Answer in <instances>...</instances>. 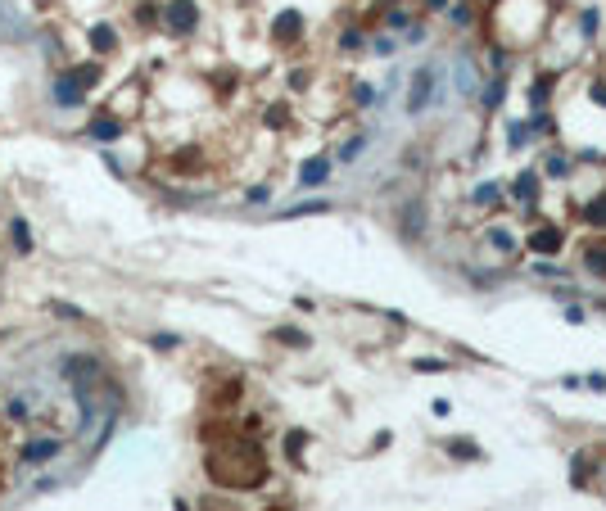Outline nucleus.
Segmentation results:
<instances>
[{"mask_svg": "<svg viewBox=\"0 0 606 511\" xmlns=\"http://www.w3.org/2000/svg\"><path fill=\"white\" fill-rule=\"evenodd\" d=\"M9 236H14V249H18V254H32V236H27V222H23V217L9 222Z\"/></svg>", "mask_w": 606, "mask_h": 511, "instance_id": "6", "label": "nucleus"}, {"mask_svg": "<svg viewBox=\"0 0 606 511\" xmlns=\"http://www.w3.org/2000/svg\"><path fill=\"white\" fill-rule=\"evenodd\" d=\"M68 77H73V82L86 91V86H95V82H100V69H95V64H82V69H68Z\"/></svg>", "mask_w": 606, "mask_h": 511, "instance_id": "10", "label": "nucleus"}, {"mask_svg": "<svg viewBox=\"0 0 606 511\" xmlns=\"http://www.w3.org/2000/svg\"><path fill=\"white\" fill-rule=\"evenodd\" d=\"M64 375L77 380V384H86V380L100 375V362H95V358H68V362H64Z\"/></svg>", "mask_w": 606, "mask_h": 511, "instance_id": "3", "label": "nucleus"}, {"mask_svg": "<svg viewBox=\"0 0 606 511\" xmlns=\"http://www.w3.org/2000/svg\"><path fill=\"white\" fill-rule=\"evenodd\" d=\"M430 86H435V73H430V69H421L417 77H412V91H407V109H412V113H421V109H426Z\"/></svg>", "mask_w": 606, "mask_h": 511, "instance_id": "2", "label": "nucleus"}, {"mask_svg": "<svg viewBox=\"0 0 606 511\" xmlns=\"http://www.w3.org/2000/svg\"><path fill=\"white\" fill-rule=\"evenodd\" d=\"M589 222H602V226H606V199H598V204L589 208Z\"/></svg>", "mask_w": 606, "mask_h": 511, "instance_id": "15", "label": "nucleus"}, {"mask_svg": "<svg viewBox=\"0 0 606 511\" xmlns=\"http://www.w3.org/2000/svg\"><path fill=\"white\" fill-rule=\"evenodd\" d=\"M163 18H168V32L190 36V32H195V23H199V9H195V0H168Z\"/></svg>", "mask_w": 606, "mask_h": 511, "instance_id": "1", "label": "nucleus"}, {"mask_svg": "<svg viewBox=\"0 0 606 511\" xmlns=\"http://www.w3.org/2000/svg\"><path fill=\"white\" fill-rule=\"evenodd\" d=\"M55 452H59V443H55V439H41V443H27L23 457H27V461H45V457H55Z\"/></svg>", "mask_w": 606, "mask_h": 511, "instance_id": "9", "label": "nucleus"}, {"mask_svg": "<svg viewBox=\"0 0 606 511\" xmlns=\"http://www.w3.org/2000/svg\"><path fill=\"white\" fill-rule=\"evenodd\" d=\"M55 317H64V322H82V308H73V303H55Z\"/></svg>", "mask_w": 606, "mask_h": 511, "instance_id": "13", "label": "nucleus"}, {"mask_svg": "<svg viewBox=\"0 0 606 511\" xmlns=\"http://www.w3.org/2000/svg\"><path fill=\"white\" fill-rule=\"evenodd\" d=\"M326 172H331V163H326V159H308L303 163V186H322Z\"/></svg>", "mask_w": 606, "mask_h": 511, "instance_id": "4", "label": "nucleus"}, {"mask_svg": "<svg viewBox=\"0 0 606 511\" xmlns=\"http://www.w3.org/2000/svg\"><path fill=\"white\" fill-rule=\"evenodd\" d=\"M530 245H534V249H556V245H561V236H556V231H538Z\"/></svg>", "mask_w": 606, "mask_h": 511, "instance_id": "12", "label": "nucleus"}, {"mask_svg": "<svg viewBox=\"0 0 606 511\" xmlns=\"http://www.w3.org/2000/svg\"><path fill=\"white\" fill-rule=\"evenodd\" d=\"M118 118H95L91 122V136H100V141H113V136H118Z\"/></svg>", "mask_w": 606, "mask_h": 511, "instance_id": "11", "label": "nucleus"}, {"mask_svg": "<svg viewBox=\"0 0 606 511\" xmlns=\"http://www.w3.org/2000/svg\"><path fill=\"white\" fill-rule=\"evenodd\" d=\"M589 267L593 272H606V249H589Z\"/></svg>", "mask_w": 606, "mask_h": 511, "instance_id": "14", "label": "nucleus"}, {"mask_svg": "<svg viewBox=\"0 0 606 511\" xmlns=\"http://www.w3.org/2000/svg\"><path fill=\"white\" fill-rule=\"evenodd\" d=\"M55 95H59V104H82V86H77L73 77H59V82H55Z\"/></svg>", "mask_w": 606, "mask_h": 511, "instance_id": "5", "label": "nucleus"}, {"mask_svg": "<svg viewBox=\"0 0 606 511\" xmlns=\"http://www.w3.org/2000/svg\"><path fill=\"white\" fill-rule=\"evenodd\" d=\"M91 45H95V50H113V45H118V32H113L109 23L91 27Z\"/></svg>", "mask_w": 606, "mask_h": 511, "instance_id": "8", "label": "nucleus"}, {"mask_svg": "<svg viewBox=\"0 0 606 511\" xmlns=\"http://www.w3.org/2000/svg\"><path fill=\"white\" fill-rule=\"evenodd\" d=\"M299 27H303L299 14H281V18H276V36H281V41H294V36H299Z\"/></svg>", "mask_w": 606, "mask_h": 511, "instance_id": "7", "label": "nucleus"}]
</instances>
